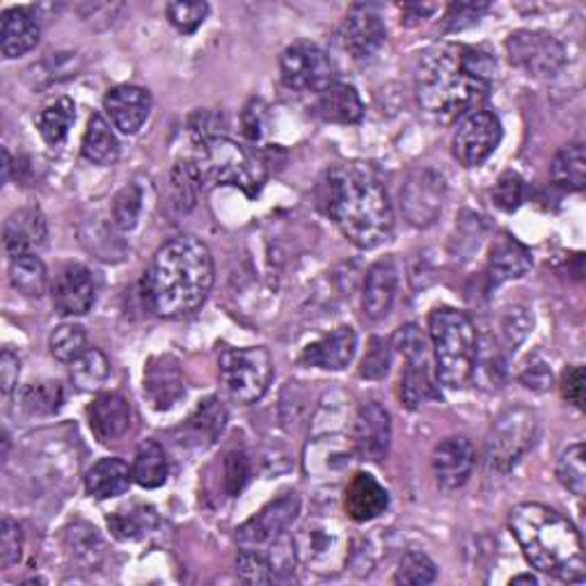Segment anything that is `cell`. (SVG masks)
I'll use <instances>...</instances> for the list:
<instances>
[{
  "label": "cell",
  "instance_id": "cell-1",
  "mask_svg": "<svg viewBox=\"0 0 586 586\" xmlns=\"http://www.w3.org/2000/svg\"><path fill=\"white\" fill-rule=\"evenodd\" d=\"M495 58L484 47L435 44L426 49L415 69L420 106L435 117H466L488 99Z\"/></svg>",
  "mask_w": 586,
  "mask_h": 586
},
{
  "label": "cell",
  "instance_id": "cell-2",
  "mask_svg": "<svg viewBox=\"0 0 586 586\" xmlns=\"http://www.w3.org/2000/svg\"><path fill=\"white\" fill-rule=\"evenodd\" d=\"M212 286L214 257L195 237H177L161 245L144 273V298L163 319L193 314Z\"/></svg>",
  "mask_w": 586,
  "mask_h": 586
},
{
  "label": "cell",
  "instance_id": "cell-3",
  "mask_svg": "<svg viewBox=\"0 0 586 586\" xmlns=\"http://www.w3.org/2000/svg\"><path fill=\"white\" fill-rule=\"evenodd\" d=\"M328 216L362 250L383 245L394 232L392 202L381 179L362 165H334L323 181Z\"/></svg>",
  "mask_w": 586,
  "mask_h": 586
},
{
  "label": "cell",
  "instance_id": "cell-4",
  "mask_svg": "<svg viewBox=\"0 0 586 586\" xmlns=\"http://www.w3.org/2000/svg\"><path fill=\"white\" fill-rule=\"evenodd\" d=\"M509 530L536 571L561 582H584V546L571 520L546 505L525 501L511 511Z\"/></svg>",
  "mask_w": 586,
  "mask_h": 586
},
{
  "label": "cell",
  "instance_id": "cell-5",
  "mask_svg": "<svg viewBox=\"0 0 586 586\" xmlns=\"http://www.w3.org/2000/svg\"><path fill=\"white\" fill-rule=\"evenodd\" d=\"M429 334L435 353L437 381L451 390L470 385L479 360V334L468 314L454 307L433 309Z\"/></svg>",
  "mask_w": 586,
  "mask_h": 586
},
{
  "label": "cell",
  "instance_id": "cell-6",
  "mask_svg": "<svg viewBox=\"0 0 586 586\" xmlns=\"http://www.w3.org/2000/svg\"><path fill=\"white\" fill-rule=\"evenodd\" d=\"M195 142L198 156L193 163L202 177V183L234 186L241 188L247 198L259 195L268 177L264 158L218 133L198 136Z\"/></svg>",
  "mask_w": 586,
  "mask_h": 586
},
{
  "label": "cell",
  "instance_id": "cell-7",
  "mask_svg": "<svg viewBox=\"0 0 586 586\" xmlns=\"http://www.w3.org/2000/svg\"><path fill=\"white\" fill-rule=\"evenodd\" d=\"M218 365L227 394L245 406L259 402L273 379V360L262 346L225 348Z\"/></svg>",
  "mask_w": 586,
  "mask_h": 586
},
{
  "label": "cell",
  "instance_id": "cell-8",
  "mask_svg": "<svg viewBox=\"0 0 586 586\" xmlns=\"http://www.w3.org/2000/svg\"><path fill=\"white\" fill-rule=\"evenodd\" d=\"M293 546L303 566L319 575H337L351 555L342 527L330 520H309L293 536Z\"/></svg>",
  "mask_w": 586,
  "mask_h": 586
},
{
  "label": "cell",
  "instance_id": "cell-9",
  "mask_svg": "<svg viewBox=\"0 0 586 586\" xmlns=\"http://www.w3.org/2000/svg\"><path fill=\"white\" fill-rule=\"evenodd\" d=\"M282 82L293 92L321 94L334 86V65L330 55L311 41H296L280 58Z\"/></svg>",
  "mask_w": 586,
  "mask_h": 586
},
{
  "label": "cell",
  "instance_id": "cell-10",
  "mask_svg": "<svg viewBox=\"0 0 586 586\" xmlns=\"http://www.w3.org/2000/svg\"><path fill=\"white\" fill-rule=\"evenodd\" d=\"M507 53L513 67L536 78L557 76L566 65V49L546 30H515L507 39Z\"/></svg>",
  "mask_w": 586,
  "mask_h": 586
},
{
  "label": "cell",
  "instance_id": "cell-11",
  "mask_svg": "<svg viewBox=\"0 0 586 586\" xmlns=\"http://www.w3.org/2000/svg\"><path fill=\"white\" fill-rule=\"evenodd\" d=\"M536 437V417L525 408L507 410L493 426L488 440L491 463L511 468L534 447Z\"/></svg>",
  "mask_w": 586,
  "mask_h": 586
},
{
  "label": "cell",
  "instance_id": "cell-12",
  "mask_svg": "<svg viewBox=\"0 0 586 586\" xmlns=\"http://www.w3.org/2000/svg\"><path fill=\"white\" fill-rule=\"evenodd\" d=\"M501 142V124L491 111H472L460 119L454 133V156L460 165L476 167L484 163Z\"/></svg>",
  "mask_w": 586,
  "mask_h": 586
},
{
  "label": "cell",
  "instance_id": "cell-13",
  "mask_svg": "<svg viewBox=\"0 0 586 586\" xmlns=\"http://www.w3.org/2000/svg\"><path fill=\"white\" fill-rule=\"evenodd\" d=\"M298 511H301V499L293 493L270 501L268 507H264L255 518H250L239 530V546L257 548V550L268 548L276 538L289 532L293 520L298 518Z\"/></svg>",
  "mask_w": 586,
  "mask_h": 586
},
{
  "label": "cell",
  "instance_id": "cell-14",
  "mask_svg": "<svg viewBox=\"0 0 586 586\" xmlns=\"http://www.w3.org/2000/svg\"><path fill=\"white\" fill-rule=\"evenodd\" d=\"M447 195V186L443 175H437L435 170H417L410 175L408 183L402 191V206L406 218L415 227H429L437 220L440 212H443Z\"/></svg>",
  "mask_w": 586,
  "mask_h": 586
},
{
  "label": "cell",
  "instance_id": "cell-15",
  "mask_svg": "<svg viewBox=\"0 0 586 586\" xmlns=\"http://www.w3.org/2000/svg\"><path fill=\"white\" fill-rule=\"evenodd\" d=\"M53 307L65 317H82L88 314L97 298L94 278L86 266L67 264L62 266L51 284Z\"/></svg>",
  "mask_w": 586,
  "mask_h": 586
},
{
  "label": "cell",
  "instance_id": "cell-16",
  "mask_svg": "<svg viewBox=\"0 0 586 586\" xmlns=\"http://www.w3.org/2000/svg\"><path fill=\"white\" fill-rule=\"evenodd\" d=\"M392 420L390 412L379 404H365L353 422V449L362 460L379 463L390 451Z\"/></svg>",
  "mask_w": 586,
  "mask_h": 586
},
{
  "label": "cell",
  "instance_id": "cell-17",
  "mask_svg": "<svg viewBox=\"0 0 586 586\" xmlns=\"http://www.w3.org/2000/svg\"><path fill=\"white\" fill-rule=\"evenodd\" d=\"M387 30L381 14L369 5H355L344 18L342 41L355 60H369L385 47Z\"/></svg>",
  "mask_w": 586,
  "mask_h": 586
},
{
  "label": "cell",
  "instance_id": "cell-18",
  "mask_svg": "<svg viewBox=\"0 0 586 586\" xmlns=\"http://www.w3.org/2000/svg\"><path fill=\"white\" fill-rule=\"evenodd\" d=\"M431 466L437 484L447 491H456L466 484L476 468L474 445L463 435L445 437L443 443L433 449Z\"/></svg>",
  "mask_w": 586,
  "mask_h": 586
},
{
  "label": "cell",
  "instance_id": "cell-19",
  "mask_svg": "<svg viewBox=\"0 0 586 586\" xmlns=\"http://www.w3.org/2000/svg\"><path fill=\"white\" fill-rule=\"evenodd\" d=\"M186 394V379L177 358L158 355L144 369V396L156 410H170Z\"/></svg>",
  "mask_w": 586,
  "mask_h": 586
},
{
  "label": "cell",
  "instance_id": "cell-20",
  "mask_svg": "<svg viewBox=\"0 0 586 586\" xmlns=\"http://www.w3.org/2000/svg\"><path fill=\"white\" fill-rule=\"evenodd\" d=\"M49 237V225L44 214L39 212L37 206H26L14 212L5 220L3 229V243H5V253L10 259L33 255V250L44 245Z\"/></svg>",
  "mask_w": 586,
  "mask_h": 586
},
{
  "label": "cell",
  "instance_id": "cell-21",
  "mask_svg": "<svg viewBox=\"0 0 586 586\" xmlns=\"http://www.w3.org/2000/svg\"><path fill=\"white\" fill-rule=\"evenodd\" d=\"M103 106H106L115 129L131 136L138 133L150 117L152 94L138 86H117L103 99Z\"/></svg>",
  "mask_w": 586,
  "mask_h": 586
},
{
  "label": "cell",
  "instance_id": "cell-22",
  "mask_svg": "<svg viewBox=\"0 0 586 586\" xmlns=\"http://www.w3.org/2000/svg\"><path fill=\"white\" fill-rule=\"evenodd\" d=\"M390 507V493L369 472L353 474L344 493V509L353 522H369L385 513Z\"/></svg>",
  "mask_w": 586,
  "mask_h": 586
},
{
  "label": "cell",
  "instance_id": "cell-23",
  "mask_svg": "<svg viewBox=\"0 0 586 586\" xmlns=\"http://www.w3.org/2000/svg\"><path fill=\"white\" fill-rule=\"evenodd\" d=\"M355 348H358V334H355L351 326H340L326 334L323 340L309 344L303 353V362L309 367L340 371L348 367Z\"/></svg>",
  "mask_w": 586,
  "mask_h": 586
},
{
  "label": "cell",
  "instance_id": "cell-24",
  "mask_svg": "<svg viewBox=\"0 0 586 586\" xmlns=\"http://www.w3.org/2000/svg\"><path fill=\"white\" fill-rule=\"evenodd\" d=\"M88 415L90 429L99 443H113V440H119L131 426V406L122 394L115 392L99 394Z\"/></svg>",
  "mask_w": 586,
  "mask_h": 586
},
{
  "label": "cell",
  "instance_id": "cell-25",
  "mask_svg": "<svg viewBox=\"0 0 586 586\" xmlns=\"http://www.w3.org/2000/svg\"><path fill=\"white\" fill-rule=\"evenodd\" d=\"M396 284H399V270L392 259H383L379 264H373L365 280V314L373 321L385 319L396 296Z\"/></svg>",
  "mask_w": 586,
  "mask_h": 586
},
{
  "label": "cell",
  "instance_id": "cell-26",
  "mask_svg": "<svg viewBox=\"0 0 586 586\" xmlns=\"http://www.w3.org/2000/svg\"><path fill=\"white\" fill-rule=\"evenodd\" d=\"M532 268V253L509 234L495 239L488 257V273L495 284L525 278Z\"/></svg>",
  "mask_w": 586,
  "mask_h": 586
},
{
  "label": "cell",
  "instance_id": "cell-27",
  "mask_svg": "<svg viewBox=\"0 0 586 586\" xmlns=\"http://www.w3.org/2000/svg\"><path fill=\"white\" fill-rule=\"evenodd\" d=\"M39 24L30 10L14 8L3 14V28H0V49L8 60L26 55L39 41Z\"/></svg>",
  "mask_w": 586,
  "mask_h": 586
},
{
  "label": "cell",
  "instance_id": "cell-28",
  "mask_svg": "<svg viewBox=\"0 0 586 586\" xmlns=\"http://www.w3.org/2000/svg\"><path fill=\"white\" fill-rule=\"evenodd\" d=\"M317 113L332 124H358L365 115L362 99L353 86L334 82L317 99Z\"/></svg>",
  "mask_w": 586,
  "mask_h": 586
},
{
  "label": "cell",
  "instance_id": "cell-29",
  "mask_svg": "<svg viewBox=\"0 0 586 586\" xmlns=\"http://www.w3.org/2000/svg\"><path fill=\"white\" fill-rule=\"evenodd\" d=\"M133 472L122 458H101L86 476V488L97 499L119 497L129 491Z\"/></svg>",
  "mask_w": 586,
  "mask_h": 586
},
{
  "label": "cell",
  "instance_id": "cell-30",
  "mask_svg": "<svg viewBox=\"0 0 586 586\" xmlns=\"http://www.w3.org/2000/svg\"><path fill=\"white\" fill-rule=\"evenodd\" d=\"M225 422H227V412L222 404L212 396V399L202 402L198 410L191 415V420L186 422L181 443L186 440V445H195V447L214 445L225 429Z\"/></svg>",
  "mask_w": 586,
  "mask_h": 586
},
{
  "label": "cell",
  "instance_id": "cell-31",
  "mask_svg": "<svg viewBox=\"0 0 586 586\" xmlns=\"http://www.w3.org/2000/svg\"><path fill=\"white\" fill-rule=\"evenodd\" d=\"M133 481L142 488H161L167 474H170V460H167L165 449L156 443V440H144L136 449L133 458Z\"/></svg>",
  "mask_w": 586,
  "mask_h": 586
},
{
  "label": "cell",
  "instance_id": "cell-32",
  "mask_svg": "<svg viewBox=\"0 0 586 586\" xmlns=\"http://www.w3.org/2000/svg\"><path fill=\"white\" fill-rule=\"evenodd\" d=\"M550 177L555 186L563 188V191H571V193L582 191L586 183V154H584L582 142L563 146L552 161Z\"/></svg>",
  "mask_w": 586,
  "mask_h": 586
},
{
  "label": "cell",
  "instance_id": "cell-33",
  "mask_svg": "<svg viewBox=\"0 0 586 586\" xmlns=\"http://www.w3.org/2000/svg\"><path fill=\"white\" fill-rule=\"evenodd\" d=\"M82 156L94 165H113L119 156V142L111 129V124L101 115H92L82 136Z\"/></svg>",
  "mask_w": 586,
  "mask_h": 586
},
{
  "label": "cell",
  "instance_id": "cell-34",
  "mask_svg": "<svg viewBox=\"0 0 586 586\" xmlns=\"http://www.w3.org/2000/svg\"><path fill=\"white\" fill-rule=\"evenodd\" d=\"M10 282L12 286L28 298H41L47 293V266L35 255H24L10 262Z\"/></svg>",
  "mask_w": 586,
  "mask_h": 586
},
{
  "label": "cell",
  "instance_id": "cell-35",
  "mask_svg": "<svg viewBox=\"0 0 586 586\" xmlns=\"http://www.w3.org/2000/svg\"><path fill=\"white\" fill-rule=\"evenodd\" d=\"M156 511L144 505H133L109 515V527L119 540H136L156 527Z\"/></svg>",
  "mask_w": 586,
  "mask_h": 586
},
{
  "label": "cell",
  "instance_id": "cell-36",
  "mask_svg": "<svg viewBox=\"0 0 586 586\" xmlns=\"http://www.w3.org/2000/svg\"><path fill=\"white\" fill-rule=\"evenodd\" d=\"M76 119V106L69 97H60L39 113L37 129L49 144H60L67 138L72 124Z\"/></svg>",
  "mask_w": 586,
  "mask_h": 586
},
{
  "label": "cell",
  "instance_id": "cell-37",
  "mask_svg": "<svg viewBox=\"0 0 586 586\" xmlns=\"http://www.w3.org/2000/svg\"><path fill=\"white\" fill-rule=\"evenodd\" d=\"M437 392H435V385L431 381V373H429V362L426 358H415V360H408V367L402 375V399L404 404L415 410L420 408L422 404H426L429 399H435Z\"/></svg>",
  "mask_w": 586,
  "mask_h": 586
},
{
  "label": "cell",
  "instance_id": "cell-38",
  "mask_svg": "<svg viewBox=\"0 0 586 586\" xmlns=\"http://www.w3.org/2000/svg\"><path fill=\"white\" fill-rule=\"evenodd\" d=\"M111 375V362L99 348H86V353L72 362V381L78 390L94 392Z\"/></svg>",
  "mask_w": 586,
  "mask_h": 586
},
{
  "label": "cell",
  "instance_id": "cell-39",
  "mask_svg": "<svg viewBox=\"0 0 586 586\" xmlns=\"http://www.w3.org/2000/svg\"><path fill=\"white\" fill-rule=\"evenodd\" d=\"M49 346H51V353H53L55 360L72 365L76 358H80V355L86 353L88 334L78 323H62L53 330Z\"/></svg>",
  "mask_w": 586,
  "mask_h": 586
},
{
  "label": "cell",
  "instance_id": "cell-40",
  "mask_svg": "<svg viewBox=\"0 0 586 586\" xmlns=\"http://www.w3.org/2000/svg\"><path fill=\"white\" fill-rule=\"evenodd\" d=\"M586 451L584 445L577 443L573 447H569L566 451L561 454L559 463H557V476L561 481V486L571 491L577 497H584L586 493Z\"/></svg>",
  "mask_w": 586,
  "mask_h": 586
},
{
  "label": "cell",
  "instance_id": "cell-41",
  "mask_svg": "<svg viewBox=\"0 0 586 586\" xmlns=\"http://www.w3.org/2000/svg\"><path fill=\"white\" fill-rule=\"evenodd\" d=\"M202 186V177L193 161L177 163L173 170V198L179 212H191L198 202V191Z\"/></svg>",
  "mask_w": 586,
  "mask_h": 586
},
{
  "label": "cell",
  "instance_id": "cell-42",
  "mask_svg": "<svg viewBox=\"0 0 586 586\" xmlns=\"http://www.w3.org/2000/svg\"><path fill=\"white\" fill-rule=\"evenodd\" d=\"M437 577V566L424 555L410 550L404 555L399 569H396L394 584H404V586H424L435 582Z\"/></svg>",
  "mask_w": 586,
  "mask_h": 586
},
{
  "label": "cell",
  "instance_id": "cell-43",
  "mask_svg": "<svg viewBox=\"0 0 586 586\" xmlns=\"http://www.w3.org/2000/svg\"><path fill=\"white\" fill-rule=\"evenodd\" d=\"M62 399V385L47 381V383H33L21 394V402H24V408L33 415H53L60 410Z\"/></svg>",
  "mask_w": 586,
  "mask_h": 586
},
{
  "label": "cell",
  "instance_id": "cell-44",
  "mask_svg": "<svg viewBox=\"0 0 586 586\" xmlns=\"http://www.w3.org/2000/svg\"><path fill=\"white\" fill-rule=\"evenodd\" d=\"M237 573L247 584H273V569L266 550L257 548H241L237 557Z\"/></svg>",
  "mask_w": 586,
  "mask_h": 586
},
{
  "label": "cell",
  "instance_id": "cell-45",
  "mask_svg": "<svg viewBox=\"0 0 586 586\" xmlns=\"http://www.w3.org/2000/svg\"><path fill=\"white\" fill-rule=\"evenodd\" d=\"M142 212V191L138 183H131L115 195L113 202V220L122 229V232H129V229L136 227L138 218Z\"/></svg>",
  "mask_w": 586,
  "mask_h": 586
},
{
  "label": "cell",
  "instance_id": "cell-46",
  "mask_svg": "<svg viewBox=\"0 0 586 586\" xmlns=\"http://www.w3.org/2000/svg\"><path fill=\"white\" fill-rule=\"evenodd\" d=\"M165 12H167V18H170V24L179 33L191 35L204 24V18L208 14V5L206 3H183V0H179V3L167 5Z\"/></svg>",
  "mask_w": 586,
  "mask_h": 586
},
{
  "label": "cell",
  "instance_id": "cell-47",
  "mask_svg": "<svg viewBox=\"0 0 586 586\" xmlns=\"http://www.w3.org/2000/svg\"><path fill=\"white\" fill-rule=\"evenodd\" d=\"M522 195H525V183H522L520 175H515V173H505L497 179V183L493 188L495 206L507 214L515 212L522 202Z\"/></svg>",
  "mask_w": 586,
  "mask_h": 586
},
{
  "label": "cell",
  "instance_id": "cell-48",
  "mask_svg": "<svg viewBox=\"0 0 586 586\" xmlns=\"http://www.w3.org/2000/svg\"><path fill=\"white\" fill-rule=\"evenodd\" d=\"M24 555V534L14 520L5 518L0 525V566L12 569Z\"/></svg>",
  "mask_w": 586,
  "mask_h": 586
},
{
  "label": "cell",
  "instance_id": "cell-49",
  "mask_svg": "<svg viewBox=\"0 0 586 586\" xmlns=\"http://www.w3.org/2000/svg\"><path fill=\"white\" fill-rule=\"evenodd\" d=\"M387 371H390V346L385 344V340L373 337L362 360L360 375L369 381H379L383 375H387Z\"/></svg>",
  "mask_w": 586,
  "mask_h": 586
},
{
  "label": "cell",
  "instance_id": "cell-50",
  "mask_svg": "<svg viewBox=\"0 0 586 586\" xmlns=\"http://www.w3.org/2000/svg\"><path fill=\"white\" fill-rule=\"evenodd\" d=\"M392 344H394L396 351H399L404 355L406 360L426 358V340H424L422 330L417 328L415 323H408V326L396 330Z\"/></svg>",
  "mask_w": 586,
  "mask_h": 586
},
{
  "label": "cell",
  "instance_id": "cell-51",
  "mask_svg": "<svg viewBox=\"0 0 586 586\" xmlns=\"http://www.w3.org/2000/svg\"><path fill=\"white\" fill-rule=\"evenodd\" d=\"M250 479V460L243 451H232L225 458V488L229 495H239Z\"/></svg>",
  "mask_w": 586,
  "mask_h": 586
},
{
  "label": "cell",
  "instance_id": "cell-52",
  "mask_svg": "<svg viewBox=\"0 0 586 586\" xmlns=\"http://www.w3.org/2000/svg\"><path fill=\"white\" fill-rule=\"evenodd\" d=\"M488 10V3H454L445 14V33L466 30L476 24L479 16Z\"/></svg>",
  "mask_w": 586,
  "mask_h": 586
},
{
  "label": "cell",
  "instance_id": "cell-53",
  "mask_svg": "<svg viewBox=\"0 0 586 586\" xmlns=\"http://www.w3.org/2000/svg\"><path fill=\"white\" fill-rule=\"evenodd\" d=\"M561 396L575 408H584V367L573 365L561 375Z\"/></svg>",
  "mask_w": 586,
  "mask_h": 586
},
{
  "label": "cell",
  "instance_id": "cell-54",
  "mask_svg": "<svg viewBox=\"0 0 586 586\" xmlns=\"http://www.w3.org/2000/svg\"><path fill=\"white\" fill-rule=\"evenodd\" d=\"M520 381L522 385H525L527 390H534V392H546L552 383V373H550V367L538 360V358H532L525 369H522L520 373Z\"/></svg>",
  "mask_w": 586,
  "mask_h": 586
},
{
  "label": "cell",
  "instance_id": "cell-55",
  "mask_svg": "<svg viewBox=\"0 0 586 586\" xmlns=\"http://www.w3.org/2000/svg\"><path fill=\"white\" fill-rule=\"evenodd\" d=\"M18 373H21V362L16 355L12 351H3V355H0V390H3V394H12L14 385L18 383Z\"/></svg>",
  "mask_w": 586,
  "mask_h": 586
},
{
  "label": "cell",
  "instance_id": "cell-56",
  "mask_svg": "<svg viewBox=\"0 0 586 586\" xmlns=\"http://www.w3.org/2000/svg\"><path fill=\"white\" fill-rule=\"evenodd\" d=\"M530 328H532V321H530V317L525 314V309H511L507 314L505 334H507V340L511 344H518L522 337H525Z\"/></svg>",
  "mask_w": 586,
  "mask_h": 586
},
{
  "label": "cell",
  "instance_id": "cell-57",
  "mask_svg": "<svg viewBox=\"0 0 586 586\" xmlns=\"http://www.w3.org/2000/svg\"><path fill=\"white\" fill-rule=\"evenodd\" d=\"M262 103L259 101H253L250 103V106L245 109V115H243V129H245V136L250 140H259L262 138V127H264V122H262Z\"/></svg>",
  "mask_w": 586,
  "mask_h": 586
},
{
  "label": "cell",
  "instance_id": "cell-58",
  "mask_svg": "<svg viewBox=\"0 0 586 586\" xmlns=\"http://www.w3.org/2000/svg\"><path fill=\"white\" fill-rule=\"evenodd\" d=\"M402 10H404V14H406V24L412 26V24H420V18H426V16L433 14L437 8H435V5H404Z\"/></svg>",
  "mask_w": 586,
  "mask_h": 586
},
{
  "label": "cell",
  "instance_id": "cell-59",
  "mask_svg": "<svg viewBox=\"0 0 586 586\" xmlns=\"http://www.w3.org/2000/svg\"><path fill=\"white\" fill-rule=\"evenodd\" d=\"M10 167H12L10 152H8V150H3V179H5V181L10 179Z\"/></svg>",
  "mask_w": 586,
  "mask_h": 586
},
{
  "label": "cell",
  "instance_id": "cell-60",
  "mask_svg": "<svg viewBox=\"0 0 586 586\" xmlns=\"http://www.w3.org/2000/svg\"><path fill=\"white\" fill-rule=\"evenodd\" d=\"M511 584H538V579L534 575H518L511 579Z\"/></svg>",
  "mask_w": 586,
  "mask_h": 586
}]
</instances>
